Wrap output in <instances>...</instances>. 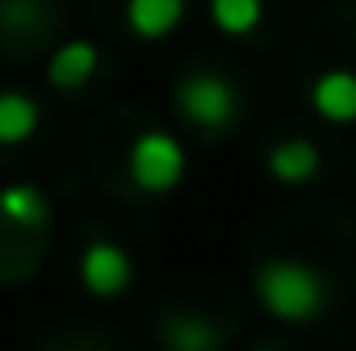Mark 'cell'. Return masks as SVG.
<instances>
[{"instance_id": "cell-1", "label": "cell", "mask_w": 356, "mask_h": 351, "mask_svg": "<svg viewBox=\"0 0 356 351\" xmlns=\"http://www.w3.org/2000/svg\"><path fill=\"white\" fill-rule=\"evenodd\" d=\"M257 298L275 320L302 325L325 311V275L293 257H275L257 271Z\"/></svg>"}, {"instance_id": "cell-2", "label": "cell", "mask_w": 356, "mask_h": 351, "mask_svg": "<svg viewBox=\"0 0 356 351\" xmlns=\"http://www.w3.org/2000/svg\"><path fill=\"white\" fill-rule=\"evenodd\" d=\"M176 108L185 122L203 126V131H226L239 117V90L217 72H190L176 86Z\"/></svg>"}, {"instance_id": "cell-3", "label": "cell", "mask_w": 356, "mask_h": 351, "mask_svg": "<svg viewBox=\"0 0 356 351\" xmlns=\"http://www.w3.org/2000/svg\"><path fill=\"white\" fill-rule=\"evenodd\" d=\"M185 176V149L167 131H145L131 144V180L145 194H167Z\"/></svg>"}, {"instance_id": "cell-4", "label": "cell", "mask_w": 356, "mask_h": 351, "mask_svg": "<svg viewBox=\"0 0 356 351\" xmlns=\"http://www.w3.org/2000/svg\"><path fill=\"white\" fill-rule=\"evenodd\" d=\"M81 280H86V289L95 293V298H118L122 289L131 284V257L122 252L118 243H90L86 252H81Z\"/></svg>"}, {"instance_id": "cell-5", "label": "cell", "mask_w": 356, "mask_h": 351, "mask_svg": "<svg viewBox=\"0 0 356 351\" xmlns=\"http://www.w3.org/2000/svg\"><path fill=\"white\" fill-rule=\"evenodd\" d=\"M312 108L325 122L348 126L356 122V72L352 68H330L312 81Z\"/></svg>"}, {"instance_id": "cell-6", "label": "cell", "mask_w": 356, "mask_h": 351, "mask_svg": "<svg viewBox=\"0 0 356 351\" xmlns=\"http://www.w3.org/2000/svg\"><path fill=\"white\" fill-rule=\"evenodd\" d=\"M95 72H99L95 41H63L59 50L50 54V63H45V77H50L54 90H77V86H86Z\"/></svg>"}, {"instance_id": "cell-7", "label": "cell", "mask_w": 356, "mask_h": 351, "mask_svg": "<svg viewBox=\"0 0 356 351\" xmlns=\"http://www.w3.org/2000/svg\"><path fill=\"white\" fill-rule=\"evenodd\" d=\"M185 23V0H127V27L140 41H163Z\"/></svg>"}, {"instance_id": "cell-8", "label": "cell", "mask_w": 356, "mask_h": 351, "mask_svg": "<svg viewBox=\"0 0 356 351\" xmlns=\"http://www.w3.org/2000/svg\"><path fill=\"white\" fill-rule=\"evenodd\" d=\"M158 338H163V351H221L226 343V334L203 316H167Z\"/></svg>"}, {"instance_id": "cell-9", "label": "cell", "mask_w": 356, "mask_h": 351, "mask_svg": "<svg viewBox=\"0 0 356 351\" xmlns=\"http://www.w3.org/2000/svg\"><path fill=\"white\" fill-rule=\"evenodd\" d=\"M266 167H270L275 180L302 185V180H312V176L321 171V149H316L312 140H280L275 149L266 153Z\"/></svg>"}, {"instance_id": "cell-10", "label": "cell", "mask_w": 356, "mask_h": 351, "mask_svg": "<svg viewBox=\"0 0 356 351\" xmlns=\"http://www.w3.org/2000/svg\"><path fill=\"white\" fill-rule=\"evenodd\" d=\"M41 126V108L23 90H0V144H23Z\"/></svg>"}, {"instance_id": "cell-11", "label": "cell", "mask_w": 356, "mask_h": 351, "mask_svg": "<svg viewBox=\"0 0 356 351\" xmlns=\"http://www.w3.org/2000/svg\"><path fill=\"white\" fill-rule=\"evenodd\" d=\"M208 9H212V23L226 36H248L266 18V0H208Z\"/></svg>"}, {"instance_id": "cell-12", "label": "cell", "mask_w": 356, "mask_h": 351, "mask_svg": "<svg viewBox=\"0 0 356 351\" xmlns=\"http://www.w3.org/2000/svg\"><path fill=\"white\" fill-rule=\"evenodd\" d=\"M0 216L18 221V225H45L50 203H45V194L32 189V185H5V189H0Z\"/></svg>"}, {"instance_id": "cell-13", "label": "cell", "mask_w": 356, "mask_h": 351, "mask_svg": "<svg viewBox=\"0 0 356 351\" xmlns=\"http://www.w3.org/2000/svg\"><path fill=\"white\" fill-rule=\"evenodd\" d=\"M257 351H275V347H257Z\"/></svg>"}]
</instances>
